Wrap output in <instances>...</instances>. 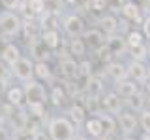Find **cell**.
I'll return each mask as SVG.
<instances>
[{
  "label": "cell",
  "instance_id": "cell-1",
  "mask_svg": "<svg viewBox=\"0 0 150 140\" xmlns=\"http://www.w3.org/2000/svg\"><path fill=\"white\" fill-rule=\"evenodd\" d=\"M49 134L53 140H73L75 134L73 123L66 118H56L49 125Z\"/></svg>",
  "mask_w": 150,
  "mask_h": 140
},
{
  "label": "cell",
  "instance_id": "cell-2",
  "mask_svg": "<svg viewBox=\"0 0 150 140\" xmlns=\"http://www.w3.org/2000/svg\"><path fill=\"white\" fill-rule=\"evenodd\" d=\"M23 28V21L17 13L6 11L0 13V34L4 36H17Z\"/></svg>",
  "mask_w": 150,
  "mask_h": 140
},
{
  "label": "cell",
  "instance_id": "cell-3",
  "mask_svg": "<svg viewBox=\"0 0 150 140\" xmlns=\"http://www.w3.org/2000/svg\"><path fill=\"white\" fill-rule=\"evenodd\" d=\"M25 99L28 101V105H43L45 103V88L40 82L28 80L25 86Z\"/></svg>",
  "mask_w": 150,
  "mask_h": 140
},
{
  "label": "cell",
  "instance_id": "cell-4",
  "mask_svg": "<svg viewBox=\"0 0 150 140\" xmlns=\"http://www.w3.org/2000/svg\"><path fill=\"white\" fill-rule=\"evenodd\" d=\"M11 69H13V73H15V77L21 78V80H30L32 75H34V64L28 58H23V56L11 65Z\"/></svg>",
  "mask_w": 150,
  "mask_h": 140
},
{
  "label": "cell",
  "instance_id": "cell-5",
  "mask_svg": "<svg viewBox=\"0 0 150 140\" xmlns=\"http://www.w3.org/2000/svg\"><path fill=\"white\" fill-rule=\"evenodd\" d=\"M64 30L71 37H79L84 32V21L79 15H69L64 21Z\"/></svg>",
  "mask_w": 150,
  "mask_h": 140
},
{
  "label": "cell",
  "instance_id": "cell-6",
  "mask_svg": "<svg viewBox=\"0 0 150 140\" xmlns=\"http://www.w3.org/2000/svg\"><path fill=\"white\" fill-rule=\"evenodd\" d=\"M19 58H21V50H19V47H17V45L8 43V45L2 49V60H4V64H8V65H9V67H11V65L15 64Z\"/></svg>",
  "mask_w": 150,
  "mask_h": 140
},
{
  "label": "cell",
  "instance_id": "cell-7",
  "mask_svg": "<svg viewBox=\"0 0 150 140\" xmlns=\"http://www.w3.org/2000/svg\"><path fill=\"white\" fill-rule=\"evenodd\" d=\"M120 11H122V15L128 19V21H133V22L141 21V8L135 2H126Z\"/></svg>",
  "mask_w": 150,
  "mask_h": 140
},
{
  "label": "cell",
  "instance_id": "cell-8",
  "mask_svg": "<svg viewBox=\"0 0 150 140\" xmlns=\"http://www.w3.org/2000/svg\"><path fill=\"white\" fill-rule=\"evenodd\" d=\"M77 69H79V64L75 62L73 58H64L62 62H60V73H62L66 78H75L77 77Z\"/></svg>",
  "mask_w": 150,
  "mask_h": 140
},
{
  "label": "cell",
  "instance_id": "cell-9",
  "mask_svg": "<svg viewBox=\"0 0 150 140\" xmlns=\"http://www.w3.org/2000/svg\"><path fill=\"white\" fill-rule=\"evenodd\" d=\"M128 75H131L137 82H143L144 78H146V69H144V65L141 62L133 60V62L129 64V67H128Z\"/></svg>",
  "mask_w": 150,
  "mask_h": 140
},
{
  "label": "cell",
  "instance_id": "cell-10",
  "mask_svg": "<svg viewBox=\"0 0 150 140\" xmlns=\"http://www.w3.org/2000/svg\"><path fill=\"white\" fill-rule=\"evenodd\" d=\"M107 47H109V50H111V52L115 54V56H120V54L126 50L128 43H126L124 37H116V36H112V37H109V41H107Z\"/></svg>",
  "mask_w": 150,
  "mask_h": 140
},
{
  "label": "cell",
  "instance_id": "cell-11",
  "mask_svg": "<svg viewBox=\"0 0 150 140\" xmlns=\"http://www.w3.org/2000/svg\"><path fill=\"white\" fill-rule=\"evenodd\" d=\"M41 41H43V45L47 49H56V47L60 45V36H58L56 30H43Z\"/></svg>",
  "mask_w": 150,
  "mask_h": 140
},
{
  "label": "cell",
  "instance_id": "cell-12",
  "mask_svg": "<svg viewBox=\"0 0 150 140\" xmlns=\"http://www.w3.org/2000/svg\"><path fill=\"white\" fill-rule=\"evenodd\" d=\"M107 73H109L116 82L124 80V78L128 77V69H126L122 64H109V65H107Z\"/></svg>",
  "mask_w": 150,
  "mask_h": 140
},
{
  "label": "cell",
  "instance_id": "cell-13",
  "mask_svg": "<svg viewBox=\"0 0 150 140\" xmlns=\"http://www.w3.org/2000/svg\"><path fill=\"white\" fill-rule=\"evenodd\" d=\"M41 26H43V30H56V28H58V13L43 11V17H41Z\"/></svg>",
  "mask_w": 150,
  "mask_h": 140
},
{
  "label": "cell",
  "instance_id": "cell-14",
  "mask_svg": "<svg viewBox=\"0 0 150 140\" xmlns=\"http://www.w3.org/2000/svg\"><path fill=\"white\" fill-rule=\"evenodd\" d=\"M120 127L124 133H131L137 127V120L133 114H120Z\"/></svg>",
  "mask_w": 150,
  "mask_h": 140
},
{
  "label": "cell",
  "instance_id": "cell-15",
  "mask_svg": "<svg viewBox=\"0 0 150 140\" xmlns=\"http://www.w3.org/2000/svg\"><path fill=\"white\" fill-rule=\"evenodd\" d=\"M84 39H86V43L90 45V47H100L103 45V32L100 30H88L86 34H84Z\"/></svg>",
  "mask_w": 150,
  "mask_h": 140
},
{
  "label": "cell",
  "instance_id": "cell-16",
  "mask_svg": "<svg viewBox=\"0 0 150 140\" xmlns=\"http://www.w3.org/2000/svg\"><path fill=\"white\" fill-rule=\"evenodd\" d=\"M118 93L124 97H129L133 95V93H137V84L131 82V80H118Z\"/></svg>",
  "mask_w": 150,
  "mask_h": 140
},
{
  "label": "cell",
  "instance_id": "cell-17",
  "mask_svg": "<svg viewBox=\"0 0 150 140\" xmlns=\"http://www.w3.org/2000/svg\"><path fill=\"white\" fill-rule=\"evenodd\" d=\"M103 105H105V108L109 112L116 114V112H120V97L116 95V93H109V95L103 99Z\"/></svg>",
  "mask_w": 150,
  "mask_h": 140
},
{
  "label": "cell",
  "instance_id": "cell-18",
  "mask_svg": "<svg viewBox=\"0 0 150 140\" xmlns=\"http://www.w3.org/2000/svg\"><path fill=\"white\" fill-rule=\"evenodd\" d=\"M30 49H32V54H34L40 62H43V58H47V47L43 45V41H41V39H36V37H34Z\"/></svg>",
  "mask_w": 150,
  "mask_h": 140
},
{
  "label": "cell",
  "instance_id": "cell-19",
  "mask_svg": "<svg viewBox=\"0 0 150 140\" xmlns=\"http://www.w3.org/2000/svg\"><path fill=\"white\" fill-rule=\"evenodd\" d=\"M26 13L30 11V15H41L45 11V2L43 0H26Z\"/></svg>",
  "mask_w": 150,
  "mask_h": 140
},
{
  "label": "cell",
  "instance_id": "cell-20",
  "mask_svg": "<svg viewBox=\"0 0 150 140\" xmlns=\"http://www.w3.org/2000/svg\"><path fill=\"white\" fill-rule=\"evenodd\" d=\"M86 131H88V134H90V136H101V133H103L101 120H98V118L88 120L86 121Z\"/></svg>",
  "mask_w": 150,
  "mask_h": 140
},
{
  "label": "cell",
  "instance_id": "cell-21",
  "mask_svg": "<svg viewBox=\"0 0 150 140\" xmlns=\"http://www.w3.org/2000/svg\"><path fill=\"white\" fill-rule=\"evenodd\" d=\"M100 22H101V28H103V32H105V34H115L116 28H118V21H116L112 15L103 17Z\"/></svg>",
  "mask_w": 150,
  "mask_h": 140
},
{
  "label": "cell",
  "instance_id": "cell-22",
  "mask_svg": "<svg viewBox=\"0 0 150 140\" xmlns=\"http://www.w3.org/2000/svg\"><path fill=\"white\" fill-rule=\"evenodd\" d=\"M23 99H25V90H21V88H11V90L8 92V101L11 103V105L21 106Z\"/></svg>",
  "mask_w": 150,
  "mask_h": 140
},
{
  "label": "cell",
  "instance_id": "cell-23",
  "mask_svg": "<svg viewBox=\"0 0 150 140\" xmlns=\"http://www.w3.org/2000/svg\"><path fill=\"white\" fill-rule=\"evenodd\" d=\"M34 75L40 77V78H43V80H49L51 78V69H49V65H47V62L34 64Z\"/></svg>",
  "mask_w": 150,
  "mask_h": 140
},
{
  "label": "cell",
  "instance_id": "cell-24",
  "mask_svg": "<svg viewBox=\"0 0 150 140\" xmlns=\"http://www.w3.org/2000/svg\"><path fill=\"white\" fill-rule=\"evenodd\" d=\"M84 49H86V43H84L83 39H79V37H73V39L69 41V52L71 54L81 56V54H84Z\"/></svg>",
  "mask_w": 150,
  "mask_h": 140
},
{
  "label": "cell",
  "instance_id": "cell-25",
  "mask_svg": "<svg viewBox=\"0 0 150 140\" xmlns=\"http://www.w3.org/2000/svg\"><path fill=\"white\" fill-rule=\"evenodd\" d=\"M86 90L88 93H90L92 97H96L98 93L101 92V80L98 77H88V80H86Z\"/></svg>",
  "mask_w": 150,
  "mask_h": 140
},
{
  "label": "cell",
  "instance_id": "cell-26",
  "mask_svg": "<svg viewBox=\"0 0 150 140\" xmlns=\"http://www.w3.org/2000/svg\"><path fill=\"white\" fill-rule=\"evenodd\" d=\"M126 43H128L129 49H133V47H139V45H143V36L139 34V32H135V30H131L128 37H126Z\"/></svg>",
  "mask_w": 150,
  "mask_h": 140
},
{
  "label": "cell",
  "instance_id": "cell-27",
  "mask_svg": "<svg viewBox=\"0 0 150 140\" xmlns=\"http://www.w3.org/2000/svg\"><path fill=\"white\" fill-rule=\"evenodd\" d=\"M131 56H133V60H137V62H143V60L148 56V49L144 45L133 47V49H131Z\"/></svg>",
  "mask_w": 150,
  "mask_h": 140
},
{
  "label": "cell",
  "instance_id": "cell-28",
  "mask_svg": "<svg viewBox=\"0 0 150 140\" xmlns=\"http://www.w3.org/2000/svg\"><path fill=\"white\" fill-rule=\"evenodd\" d=\"M69 114H71V120L75 121V123H83V120H84V108H83L81 105H75V106H71Z\"/></svg>",
  "mask_w": 150,
  "mask_h": 140
},
{
  "label": "cell",
  "instance_id": "cell-29",
  "mask_svg": "<svg viewBox=\"0 0 150 140\" xmlns=\"http://www.w3.org/2000/svg\"><path fill=\"white\" fill-rule=\"evenodd\" d=\"M128 103H129V106L131 108H135V110H141L143 108V103H144V99H143V95H141V93L137 92V93H133V95H129L128 97Z\"/></svg>",
  "mask_w": 150,
  "mask_h": 140
},
{
  "label": "cell",
  "instance_id": "cell-30",
  "mask_svg": "<svg viewBox=\"0 0 150 140\" xmlns=\"http://www.w3.org/2000/svg\"><path fill=\"white\" fill-rule=\"evenodd\" d=\"M45 2V11H51V13H58L60 11V0H43Z\"/></svg>",
  "mask_w": 150,
  "mask_h": 140
},
{
  "label": "cell",
  "instance_id": "cell-31",
  "mask_svg": "<svg viewBox=\"0 0 150 140\" xmlns=\"http://www.w3.org/2000/svg\"><path fill=\"white\" fill-rule=\"evenodd\" d=\"M98 56H100V60H101V62H109V60H111V56H112V52H111V50H109V47H103V45H100V47H98Z\"/></svg>",
  "mask_w": 150,
  "mask_h": 140
},
{
  "label": "cell",
  "instance_id": "cell-32",
  "mask_svg": "<svg viewBox=\"0 0 150 140\" xmlns=\"http://www.w3.org/2000/svg\"><path fill=\"white\" fill-rule=\"evenodd\" d=\"M90 73H92V64L90 62H83V64H79V69H77V75H81V77H90Z\"/></svg>",
  "mask_w": 150,
  "mask_h": 140
},
{
  "label": "cell",
  "instance_id": "cell-33",
  "mask_svg": "<svg viewBox=\"0 0 150 140\" xmlns=\"http://www.w3.org/2000/svg\"><path fill=\"white\" fill-rule=\"evenodd\" d=\"M62 99H64V90L58 88V86H54L53 88V103H54V105H60Z\"/></svg>",
  "mask_w": 150,
  "mask_h": 140
},
{
  "label": "cell",
  "instance_id": "cell-34",
  "mask_svg": "<svg viewBox=\"0 0 150 140\" xmlns=\"http://www.w3.org/2000/svg\"><path fill=\"white\" fill-rule=\"evenodd\" d=\"M141 125H143V129L150 134V112L148 110L141 114Z\"/></svg>",
  "mask_w": 150,
  "mask_h": 140
},
{
  "label": "cell",
  "instance_id": "cell-35",
  "mask_svg": "<svg viewBox=\"0 0 150 140\" xmlns=\"http://www.w3.org/2000/svg\"><path fill=\"white\" fill-rule=\"evenodd\" d=\"M90 8L94 11H103L107 8V0H90Z\"/></svg>",
  "mask_w": 150,
  "mask_h": 140
},
{
  "label": "cell",
  "instance_id": "cell-36",
  "mask_svg": "<svg viewBox=\"0 0 150 140\" xmlns=\"http://www.w3.org/2000/svg\"><path fill=\"white\" fill-rule=\"evenodd\" d=\"M23 28H25L26 37H30V39H34V37H36V26H34V22H25Z\"/></svg>",
  "mask_w": 150,
  "mask_h": 140
},
{
  "label": "cell",
  "instance_id": "cell-37",
  "mask_svg": "<svg viewBox=\"0 0 150 140\" xmlns=\"http://www.w3.org/2000/svg\"><path fill=\"white\" fill-rule=\"evenodd\" d=\"M124 4H126L124 0H107V8L112 9V11H120Z\"/></svg>",
  "mask_w": 150,
  "mask_h": 140
},
{
  "label": "cell",
  "instance_id": "cell-38",
  "mask_svg": "<svg viewBox=\"0 0 150 140\" xmlns=\"http://www.w3.org/2000/svg\"><path fill=\"white\" fill-rule=\"evenodd\" d=\"M101 123H103V131H107V133H112V131H115V121H112L109 116L101 118Z\"/></svg>",
  "mask_w": 150,
  "mask_h": 140
},
{
  "label": "cell",
  "instance_id": "cell-39",
  "mask_svg": "<svg viewBox=\"0 0 150 140\" xmlns=\"http://www.w3.org/2000/svg\"><path fill=\"white\" fill-rule=\"evenodd\" d=\"M0 4L6 9H15V8L21 6V0H0Z\"/></svg>",
  "mask_w": 150,
  "mask_h": 140
},
{
  "label": "cell",
  "instance_id": "cell-40",
  "mask_svg": "<svg viewBox=\"0 0 150 140\" xmlns=\"http://www.w3.org/2000/svg\"><path fill=\"white\" fill-rule=\"evenodd\" d=\"M28 110H30L32 116H41L43 114V105H28Z\"/></svg>",
  "mask_w": 150,
  "mask_h": 140
},
{
  "label": "cell",
  "instance_id": "cell-41",
  "mask_svg": "<svg viewBox=\"0 0 150 140\" xmlns=\"http://www.w3.org/2000/svg\"><path fill=\"white\" fill-rule=\"evenodd\" d=\"M143 32H144V36L150 39V15L143 21Z\"/></svg>",
  "mask_w": 150,
  "mask_h": 140
},
{
  "label": "cell",
  "instance_id": "cell-42",
  "mask_svg": "<svg viewBox=\"0 0 150 140\" xmlns=\"http://www.w3.org/2000/svg\"><path fill=\"white\" fill-rule=\"evenodd\" d=\"M73 4H75L77 8H83V9L90 8V0H73Z\"/></svg>",
  "mask_w": 150,
  "mask_h": 140
},
{
  "label": "cell",
  "instance_id": "cell-43",
  "mask_svg": "<svg viewBox=\"0 0 150 140\" xmlns=\"http://www.w3.org/2000/svg\"><path fill=\"white\" fill-rule=\"evenodd\" d=\"M6 75H8L6 65H4V64H0V78H6Z\"/></svg>",
  "mask_w": 150,
  "mask_h": 140
},
{
  "label": "cell",
  "instance_id": "cell-44",
  "mask_svg": "<svg viewBox=\"0 0 150 140\" xmlns=\"http://www.w3.org/2000/svg\"><path fill=\"white\" fill-rule=\"evenodd\" d=\"M143 140H150V134H144V136H143Z\"/></svg>",
  "mask_w": 150,
  "mask_h": 140
},
{
  "label": "cell",
  "instance_id": "cell-45",
  "mask_svg": "<svg viewBox=\"0 0 150 140\" xmlns=\"http://www.w3.org/2000/svg\"><path fill=\"white\" fill-rule=\"evenodd\" d=\"M148 56H150V47H148Z\"/></svg>",
  "mask_w": 150,
  "mask_h": 140
},
{
  "label": "cell",
  "instance_id": "cell-46",
  "mask_svg": "<svg viewBox=\"0 0 150 140\" xmlns=\"http://www.w3.org/2000/svg\"><path fill=\"white\" fill-rule=\"evenodd\" d=\"M126 140H133V138H126Z\"/></svg>",
  "mask_w": 150,
  "mask_h": 140
},
{
  "label": "cell",
  "instance_id": "cell-47",
  "mask_svg": "<svg viewBox=\"0 0 150 140\" xmlns=\"http://www.w3.org/2000/svg\"><path fill=\"white\" fill-rule=\"evenodd\" d=\"M0 41H2V36H0Z\"/></svg>",
  "mask_w": 150,
  "mask_h": 140
},
{
  "label": "cell",
  "instance_id": "cell-48",
  "mask_svg": "<svg viewBox=\"0 0 150 140\" xmlns=\"http://www.w3.org/2000/svg\"><path fill=\"white\" fill-rule=\"evenodd\" d=\"M148 4H150V0H148Z\"/></svg>",
  "mask_w": 150,
  "mask_h": 140
}]
</instances>
